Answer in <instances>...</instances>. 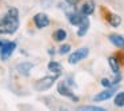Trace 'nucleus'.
<instances>
[{
  "mask_svg": "<svg viewBox=\"0 0 124 111\" xmlns=\"http://www.w3.org/2000/svg\"><path fill=\"white\" fill-rule=\"evenodd\" d=\"M100 84H101L103 87H113V84H112V80H109V79H107V78L101 79V82H100Z\"/></svg>",
  "mask_w": 124,
  "mask_h": 111,
  "instance_id": "20",
  "label": "nucleus"
},
{
  "mask_svg": "<svg viewBox=\"0 0 124 111\" xmlns=\"http://www.w3.org/2000/svg\"><path fill=\"white\" fill-rule=\"evenodd\" d=\"M95 11V3L92 1V0H88V1H85V3H83V6H81V9L80 12L83 15H85V16H89V15H92Z\"/></svg>",
  "mask_w": 124,
  "mask_h": 111,
  "instance_id": "11",
  "label": "nucleus"
},
{
  "mask_svg": "<svg viewBox=\"0 0 124 111\" xmlns=\"http://www.w3.org/2000/svg\"><path fill=\"white\" fill-rule=\"evenodd\" d=\"M108 63H109V67H111V70H112V72L115 74H120V66H119V63H117V60H116V58L115 56H109L108 58Z\"/></svg>",
  "mask_w": 124,
  "mask_h": 111,
  "instance_id": "16",
  "label": "nucleus"
},
{
  "mask_svg": "<svg viewBox=\"0 0 124 111\" xmlns=\"http://www.w3.org/2000/svg\"><path fill=\"white\" fill-rule=\"evenodd\" d=\"M65 3H67L70 7H73V8H75V7L79 4V0H65Z\"/></svg>",
  "mask_w": 124,
  "mask_h": 111,
  "instance_id": "22",
  "label": "nucleus"
},
{
  "mask_svg": "<svg viewBox=\"0 0 124 111\" xmlns=\"http://www.w3.org/2000/svg\"><path fill=\"white\" fill-rule=\"evenodd\" d=\"M57 92H59L62 96H65V98H68V99H72L73 102H78L79 100V98L73 94L72 90H71L70 87H67L65 83H59L57 84Z\"/></svg>",
  "mask_w": 124,
  "mask_h": 111,
  "instance_id": "6",
  "label": "nucleus"
},
{
  "mask_svg": "<svg viewBox=\"0 0 124 111\" xmlns=\"http://www.w3.org/2000/svg\"><path fill=\"white\" fill-rule=\"evenodd\" d=\"M70 51H71V44H63V46H60V48H59V54L60 55L68 54Z\"/></svg>",
  "mask_w": 124,
  "mask_h": 111,
  "instance_id": "19",
  "label": "nucleus"
},
{
  "mask_svg": "<svg viewBox=\"0 0 124 111\" xmlns=\"http://www.w3.org/2000/svg\"><path fill=\"white\" fill-rule=\"evenodd\" d=\"M78 110H81V111H104L105 108L104 107H99V106H80L78 107Z\"/></svg>",
  "mask_w": 124,
  "mask_h": 111,
  "instance_id": "18",
  "label": "nucleus"
},
{
  "mask_svg": "<svg viewBox=\"0 0 124 111\" xmlns=\"http://www.w3.org/2000/svg\"><path fill=\"white\" fill-rule=\"evenodd\" d=\"M84 16H85V15H83L81 12H78V11L67 12V19H68V22H70L72 26H79L81 22H83Z\"/></svg>",
  "mask_w": 124,
  "mask_h": 111,
  "instance_id": "8",
  "label": "nucleus"
},
{
  "mask_svg": "<svg viewBox=\"0 0 124 111\" xmlns=\"http://www.w3.org/2000/svg\"><path fill=\"white\" fill-rule=\"evenodd\" d=\"M54 1L55 0H40V4L44 8H48V7H51L52 4H54Z\"/></svg>",
  "mask_w": 124,
  "mask_h": 111,
  "instance_id": "21",
  "label": "nucleus"
},
{
  "mask_svg": "<svg viewBox=\"0 0 124 111\" xmlns=\"http://www.w3.org/2000/svg\"><path fill=\"white\" fill-rule=\"evenodd\" d=\"M107 20H108V23H109V26H112V27H115V28L121 24V17L116 14H109L107 16Z\"/></svg>",
  "mask_w": 124,
  "mask_h": 111,
  "instance_id": "13",
  "label": "nucleus"
},
{
  "mask_svg": "<svg viewBox=\"0 0 124 111\" xmlns=\"http://www.w3.org/2000/svg\"><path fill=\"white\" fill-rule=\"evenodd\" d=\"M88 54H89V50L87 48V47H81V48L73 51L72 54L68 56V63H70V64H76V63L81 62L83 59H85V58L88 56Z\"/></svg>",
  "mask_w": 124,
  "mask_h": 111,
  "instance_id": "4",
  "label": "nucleus"
},
{
  "mask_svg": "<svg viewBox=\"0 0 124 111\" xmlns=\"http://www.w3.org/2000/svg\"><path fill=\"white\" fill-rule=\"evenodd\" d=\"M33 23H35V26L39 30H43V28L49 26V17L44 12H39V14H36L33 16Z\"/></svg>",
  "mask_w": 124,
  "mask_h": 111,
  "instance_id": "5",
  "label": "nucleus"
},
{
  "mask_svg": "<svg viewBox=\"0 0 124 111\" xmlns=\"http://www.w3.org/2000/svg\"><path fill=\"white\" fill-rule=\"evenodd\" d=\"M57 76H59V75H56V74H55L54 76H44V78L39 79V80L35 83L36 91H46V90L51 88V87L54 86V83L56 82Z\"/></svg>",
  "mask_w": 124,
  "mask_h": 111,
  "instance_id": "3",
  "label": "nucleus"
},
{
  "mask_svg": "<svg viewBox=\"0 0 124 111\" xmlns=\"http://www.w3.org/2000/svg\"><path fill=\"white\" fill-rule=\"evenodd\" d=\"M108 40H109L115 47L124 50V36L119 35V34H112V35L108 36Z\"/></svg>",
  "mask_w": 124,
  "mask_h": 111,
  "instance_id": "10",
  "label": "nucleus"
},
{
  "mask_svg": "<svg viewBox=\"0 0 124 111\" xmlns=\"http://www.w3.org/2000/svg\"><path fill=\"white\" fill-rule=\"evenodd\" d=\"M32 68H33V63H31V62H22V63H19V64L16 66L17 72H19L20 75H23V76L30 75Z\"/></svg>",
  "mask_w": 124,
  "mask_h": 111,
  "instance_id": "9",
  "label": "nucleus"
},
{
  "mask_svg": "<svg viewBox=\"0 0 124 111\" xmlns=\"http://www.w3.org/2000/svg\"><path fill=\"white\" fill-rule=\"evenodd\" d=\"M17 44L16 42L7 40V39H0V59L1 60H8L11 55L15 52Z\"/></svg>",
  "mask_w": 124,
  "mask_h": 111,
  "instance_id": "2",
  "label": "nucleus"
},
{
  "mask_svg": "<svg viewBox=\"0 0 124 111\" xmlns=\"http://www.w3.org/2000/svg\"><path fill=\"white\" fill-rule=\"evenodd\" d=\"M116 92V86L113 87H108L107 90H104V91L99 92V94H96L93 96V100L95 102H103V100H107L109 99V98H112L113 95H115Z\"/></svg>",
  "mask_w": 124,
  "mask_h": 111,
  "instance_id": "7",
  "label": "nucleus"
},
{
  "mask_svg": "<svg viewBox=\"0 0 124 111\" xmlns=\"http://www.w3.org/2000/svg\"><path fill=\"white\" fill-rule=\"evenodd\" d=\"M52 38H54L55 42H64L67 39V32L63 28H59V30H56L52 34Z\"/></svg>",
  "mask_w": 124,
  "mask_h": 111,
  "instance_id": "15",
  "label": "nucleus"
},
{
  "mask_svg": "<svg viewBox=\"0 0 124 111\" xmlns=\"http://www.w3.org/2000/svg\"><path fill=\"white\" fill-rule=\"evenodd\" d=\"M19 9L11 7L3 16H0V35H12L19 30Z\"/></svg>",
  "mask_w": 124,
  "mask_h": 111,
  "instance_id": "1",
  "label": "nucleus"
},
{
  "mask_svg": "<svg viewBox=\"0 0 124 111\" xmlns=\"http://www.w3.org/2000/svg\"><path fill=\"white\" fill-rule=\"evenodd\" d=\"M113 103H115V106H117V107H124V91L117 92V94L115 95Z\"/></svg>",
  "mask_w": 124,
  "mask_h": 111,
  "instance_id": "17",
  "label": "nucleus"
},
{
  "mask_svg": "<svg viewBox=\"0 0 124 111\" xmlns=\"http://www.w3.org/2000/svg\"><path fill=\"white\" fill-rule=\"evenodd\" d=\"M48 70L51 71V72L56 74V75H60V74H62L63 67H62V64H60L59 62H55V60H51V62L48 63Z\"/></svg>",
  "mask_w": 124,
  "mask_h": 111,
  "instance_id": "14",
  "label": "nucleus"
},
{
  "mask_svg": "<svg viewBox=\"0 0 124 111\" xmlns=\"http://www.w3.org/2000/svg\"><path fill=\"white\" fill-rule=\"evenodd\" d=\"M88 28H89V20H88V17L87 16H84V19H83V22L79 24V30H78V36H84L85 35V32L88 31Z\"/></svg>",
  "mask_w": 124,
  "mask_h": 111,
  "instance_id": "12",
  "label": "nucleus"
}]
</instances>
